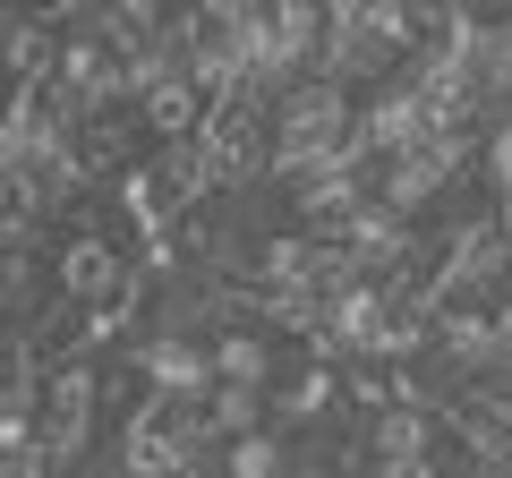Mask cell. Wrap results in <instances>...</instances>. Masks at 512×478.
<instances>
[{
	"label": "cell",
	"instance_id": "obj_1",
	"mask_svg": "<svg viewBox=\"0 0 512 478\" xmlns=\"http://www.w3.org/2000/svg\"><path fill=\"white\" fill-rule=\"evenodd\" d=\"M274 163L291 180H316V171H342L350 163V111L342 86H299L274 120Z\"/></svg>",
	"mask_w": 512,
	"mask_h": 478
},
{
	"label": "cell",
	"instance_id": "obj_2",
	"mask_svg": "<svg viewBox=\"0 0 512 478\" xmlns=\"http://www.w3.org/2000/svg\"><path fill=\"white\" fill-rule=\"evenodd\" d=\"M86 402H94V385H86V376H60V385H52V410H43V461H60V453H77V436H86Z\"/></svg>",
	"mask_w": 512,
	"mask_h": 478
},
{
	"label": "cell",
	"instance_id": "obj_3",
	"mask_svg": "<svg viewBox=\"0 0 512 478\" xmlns=\"http://www.w3.org/2000/svg\"><path fill=\"white\" fill-rule=\"evenodd\" d=\"M146 120L154 137H188L197 129V77H146Z\"/></svg>",
	"mask_w": 512,
	"mask_h": 478
},
{
	"label": "cell",
	"instance_id": "obj_4",
	"mask_svg": "<svg viewBox=\"0 0 512 478\" xmlns=\"http://www.w3.org/2000/svg\"><path fill=\"white\" fill-rule=\"evenodd\" d=\"M393 461H427V419L410 402H393L376 419V470H393Z\"/></svg>",
	"mask_w": 512,
	"mask_h": 478
},
{
	"label": "cell",
	"instance_id": "obj_5",
	"mask_svg": "<svg viewBox=\"0 0 512 478\" xmlns=\"http://www.w3.org/2000/svg\"><path fill=\"white\" fill-rule=\"evenodd\" d=\"M69 291L77 299H111V291H120V257H111L103 239H77V248H69Z\"/></svg>",
	"mask_w": 512,
	"mask_h": 478
},
{
	"label": "cell",
	"instance_id": "obj_6",
	"mask_svg": "<svg viewBox=\"0 0 512 478\" xmlns=\"http://www.w3.org/2000/svg\"><path fill=\"white\" fill-rule=\"evenodd\" d=\"M256 137H265V129H256V120H248V111H222V120H214V146H205V163H214V171H248L256 163Z\"/></svg>",
	"mask_w": 512,
	"mask_h": 478
},
{
	"label": "cell",
	"instance_id": "obj_7",
	"mask_svg": "<svg viewBox=\"0 0 512 478\" xmlns=\"http://www.w3.org/2000/svg\"><path fill=\"white\" fill-rule=\"evenodd\" d=\"M205 368H214V385L256 393V385H265V342H256V333H231V342H222L214 359H205Z\"/></svg>",
	"mask_w": 512,
	"mask_h": 478
},
{
	"label": "cell",
	"instance_id": "obj_8",
	"mask_svg": "<svg viewBox=\"0 0 512 478\" xmlns=\"http://www.w3.org/2000/svg\"><path fill=\"white\" fill-rule=\"evenodd\" d=\"M222 470H231V478H282V444L265 436V427H248V436H231Z\"/></svg>",
	"mask_w": 512,
	"mask_h": 478
},
{
	"label": "cell",
	"instance_id": "obj_9",
	"mask_svg": "<svg viewBox=\"0 0 512 478\" xmlns=\"http://www.w3.org/2000/svg\"><path fill=\"white\" fill-rule=\"evenodd\" d=\"M444 350H453V359H487V316L453 308V316H444Z\"/></svg>",
	"mask_w": 512,
	"mask_h": 478
},
{
	"label": "cell",
	"instance_id": "obj_10",
	"mask_svg": "<svg viewBox=\"0 0 512 478\" xmlns=\"http://www.w3.org/2000/svg\"><path fill=\"white\" fill-rule=\"evenodd\" d=\"M325 402H333V376H325V368L299 376V385L282 393V410H291V419H325Z\"/></svg>",
	"mask_w": 512,
	"mask_h": 478
},
{
	"label": "cell",
	"instance_id": "obj_11",
	"mask_svg": "<svg viewBox=\"0 0 512 478\" xmlns=\"http://www.w3.org/2000/svg\"><path fill=\"white\" fill-rule=\"evenodd\" d=\"M52 461H43V444H18V453H0V478H43Z\"/></svg>",
	"mask_w": 512,
	"mask_h": 478
},
{
	"label": "cell",
	"instance_id": "obj_12",
	"mask_svg": "<svg viewBox=\"0 0 512 478\" xmlns=\"http://www.w3.org/2000/svg\"><path fill=\"white\" fill-rule=\"evenodd\" d=\"M487 171H495V188L512 197V129H495V146H487Z\"/></svg>",
	"mask_w": 512,
	"mask_h": 478
}]
</instances>
